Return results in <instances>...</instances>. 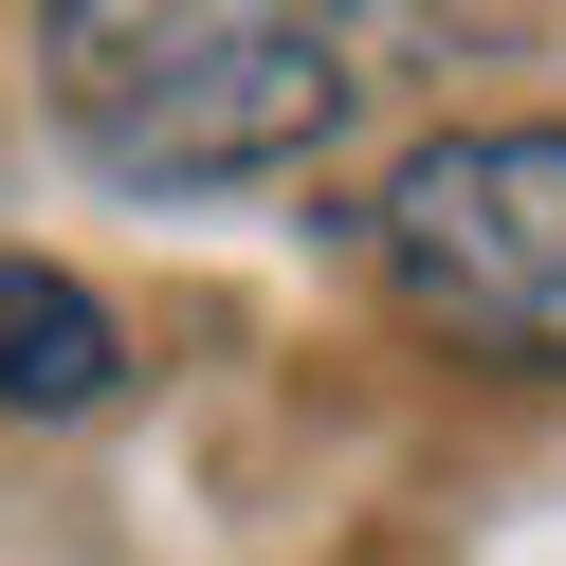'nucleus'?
Segmentation results:
<instances>
[{
  "mask_svg": "<svg viewBox=\"0 0 566 566\" xmlns=\"http://www.w3.org/2000/svg\"><path fill=\"white\" fill-rule=\"evenodd\" d=\"M55 128L111 184H274L347 128V38L256 0H55Z\"/></svg>",
  "mask_w": 566,
  "mask_h": 566,
  "instance_id": "obj_1",
  "label": "nucleus"
},
{
  "mask_svg": "<svg viewBox=\"0 0 566 566\" xmlns=\"http://www.w3.org/2000/svg\"><path fill=\"white\" fill-rule=\"evenodd\" d=\"M111 384H128L111 293H92V274H55V256H0V402L74 420V402H111Z\"/></svg>",
  "mask_w": 566,
  "mask_h": 566,
  "instance_id": "obj_3",
  "label": "nucleus"
},
{
  "mask_svg": "<svg viewBox=\"0 0 566 566\" xmlns=\"http://www.w3.org/2000/svg\"><path fill=\"white\" fill-rule=\"evenodd\" d=\"M384 293L475 366H566V128H457L384 184Z\"/></svg>",
  "mask_w": 566,
  "mask_h": 566,
  "instance_id": "obj_2",
  "label": "nucleus"
}]
</instances>
